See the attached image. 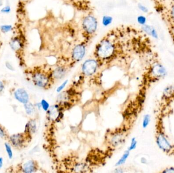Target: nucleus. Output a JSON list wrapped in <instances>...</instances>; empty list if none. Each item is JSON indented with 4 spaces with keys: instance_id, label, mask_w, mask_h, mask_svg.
<instances>
[{
    "instance_id": "nucleus-20",
    "label": "nucleus",
    "mask_w": 174,
    "mask_h": 173,
    "mask_svg": "<svg viewBox=\"0 0 174 173\" xmlns=\"http://www.w3.org/2000/svg\"><path fill=\"white\" fill-rule=\"evenodd\" d=\"M142 29L145 33L151 35V31H152V28L151 26H149L147 25H143L142 26Z\"/></svg>"
},
{
    "instance_id": "nucleus-28",
    "label": "nucleus",
    "mask_w": 174,
    "mask_h": 173,
    "mask_svg": "<svg viewBox=\"0 0 174 173\" xmlns=\"http://www.w3.org/2000/svg\"><path fill=\"white\" fill-rule=\"evenodd\" d=\"M7 65V67L8 68V69H9L10 70H13V67H12V66H11V65H9V63H8V65Z\"/></svg>"
},
{
    "instance_id": "nucleus-8",
    "label": "nucleus",
    "mask_w": 174,
    "mask_h": 173,
    "mask_svg": "<svg viewBox=\"0 0 174 173\" xmlns=\"http://www.w3.org/2000/svg\"><path fill=\"white\" fill-rule=\"evenodd\" d=\"M10 141L15 147H20L24 142V137L22 134L20 133L14 135L10 137Z\"/></svg>"
},
{
    "instance_id": "nucleus-4",
    "label": "nucleus",
    "mask_w": 174,
    "mask_h": 173,
    "mask_svg": "<svg viewBox=\"0 0 174 173\" xmlns=\"http://www.w3.org/2000/svg\"><path fill=\"white\" fill-rule=\"evenodd\" d=\"M86 51V45L84 43L77 44L73 48L72 52V57L73 61L79 62L84 58Z\"/></svg>"
},
{
    "instance_id": "nucleus-26",
    "label": "nucleus",
    "mask_w": 174,
    "mask_h": 173,
    "mask_svg": "<svg viewBox=\"0 0 174 173\" xmlns=\"http://www.w3.org/2000/svg\"><path fill=\"white\" fill-rule=\"evenodd\" d=\"M5 135V132L0 127V137H4Z\"/></svg>"
},
{
    "instance_id": "nucleus-19",
    "label": "nucleus",
    "mask_w": 174,
    "mask_h": 173,
    "mask_svg": "<svg viewBox=\"0 0 174 173\" xmlns=\"http://www.w3.org/2000/svg\"><path fill=\"white\" fill-rule=\"evenodd\" d=\"M137 21L138 24L143 26V25H145L146 22V18L143 15H140L137 17Z\"/></svg>"
},
{
    "instance_id": "nucleus-14",
    "label": "nucleus",
    "mask_w": 174,
    "mask_h": 173,
    "mask_svg": "<svg viewBox=\"0 0 174 173\" xmlns=\"http://www.w3.org/2000/svg\"><path fill=\"white\" fill-rule=\"evenodd\" d=\"M24 107L27 114H31L33 113L34 110V108L30 103H26L24 105Z\"/></svg>"
},
{
    "instance_id": "nucleus-9",
    "label": "nucleus",
    "mask_w": 174,
    "mask_h": 173,
    "mask_svg": "<svg viewBox=\"0 0 174 173\" xmlns=\"http://www.w3.org/2000/svg\"><path fill=\"white\" fill-rule=\"evenodd\" d=\"M152 73L155 77H162L166 75V70L162 65L156 64L152 68Z\"/></svg>"
},
{
    "instance_id": "nucleus-7",
    "label": "nucleus",
    "mask_w": 174,
    "mask_h": 173,
    "mask_svg": "<svg viewBox=\"0 0 174 173\" xmlns=\"http://www.w3.org/2000/svg\"><path fill=\"white\" fill-rule=\"evenodd\" d=\"M157 143L160 148L165 151H169L171 149V146L169 142L162 133H160L158 136Z\"/></svg>"
},
{
    "instance_id": "nucleus-12",
    "label": "nucleus",
    "mask_w": 174,
    "mask_h": 173,
    "mask_svg": "<svg viewBox=\"0 0 174 173\" xmlns=\"http://www.w3.org/2000/svg\"><path fill=\"white\" fill-rule=\"evenodd\" d=\"M112 17L108 15H104L102 17V24L104 26H108L112 24Z\"/></svg>"
},
{
    "instance_id": "nucleus-11",
    "label": "nucleus",
    "mask_w": 174,
    "mask_h": 173,
    "mask_svg": "<svg viewBox=\"0 0 174 173\" xmlns=\"http://www.w3.org/2000/svg\"><path fill=\"white\" fill-rule=\"evenodd\" d=\"M65 72L64 68L62 67H58L55 69L54 72H52V77L57 79L61 78L64 75Z\"/></svg>"
},
{
    "instance_id": "nucleus-29",
    "label": "nucleus",
    "mask_w": 174,
    "mask_h": 173,
    "mask_svg": "<svg viewBox=\"0 0 174 173\" xmlns=\"http://www.w3.org/2000/svg\"><path fill=\"white\" fill-rule=\"evenodd\" d=\"M3 165V158L0 157V168H1Z\"/></svg>"
},
{
    "instance_id": "nucleus-15",
    "label": "nucleus",
    "mask_w": 174,
    "mask_h": 173,
    "mask_svg": "<svg viewBox=\"0 0 174 173\" xmlns=\"http://www.w3.org/2000/svg\"><path fill=\"white\" fill-rule=\"evenodd\" d=\"M27 131H29L30 133H34L36 131V124L34 121H30L29 124H27Z\"/></svg>"
},
{
    "instance_id": "nucleus-5",
    "label": "nucleus",
    "mask_w": 174,
    "mask_h": 173,
    "mask_svg": "<svg viewBox=\"0 0 174 173\" xmlns=\"http://www.w3.org/2000/svg\"><path fill=\"white\" fill-rule=\"evenodd\" d=\"M98 66V62L95 59H89L84 62L82 66V71L84 74L91 76L96 71Z\"/></svg>"
},
{
    "instance_id": "nucleus-25",
    "label": "nucleus",
    "mask_w": 174,
    "mask_h": 173,
    "mask_svg": "<svg viewBox=\"0 0 174 173\" xmlns=\"http://www.w3.org/2000/svg\"><path fill=\"white\" fill-rule=\"evenodd\" d=\"M163 173H174V168H170L166 169V170L163 171Z\"/></svg>"
},
{
    "instance_id": "nucleus-24",
    "label": "nucleus",
    "mask_w": 174,
    "mask_h": 173,
    "mask_svg": "<svg viewBox=\"0 0 174 173\" xmlns=\"http://www.w3.org/2000/svg\"><path fill=\"white\" fill-rule=\"evenodd\" d=\"M151 35H152L154 38H157L158 37L157 33L156 32V30L154 29H152L151 31Z\"/></svg>"
},
{
    "instance_id": "nucleus-18",
    "label": "nucleus",
    "mask_w": 174,
    "mask_h": 173,
    "mask_svg": "<svg viewBox=\"0 0 174 173\" xmlns=\"http://www.w3.org/2000/svg\"><path fill=\"white\" fill-rule=\"evenodd\" d=\"M5 146L6 150V151H7V154L8 155L9 157L10 158H12V151L11 150V147L7 143H5Z\"/></svg>"
},
{
    "instance_id": "nucleus-6",
    "label": "nucleus",
    "mask_w": 174,
    "mask_h": 173,
    "mask_svg": "<svg viewBox=\"0 0 174 173\" xmlns=\"http://www.w3.org/2000/svg\"><path fill=\"white\" fill-rule=\"evenodd\" d=\"M15 99L23 104L27 103L29 101V95L26 91L23 89H18L14 93Z\"/></svg>"
},
{
    "instance_id": "nucleus-2",
    "label": "nucleus",
    "mask_w": 174,
    "mask_h": 173,
    "mask_svg": "<svg viewBox=\"0 0 174 173\" xmlns=\"http://www.w3.org/2000/svg\"><path fill=\"white\" fill-rule=\"evenodd\" d=\"M52 72L47 73L42 69H36L32 74L33 81L35 85L41 88H48L52 80Z\"/></svg>"
},
{
    "instance_id": "nucleus-16",
    "label": "nucleus",
    "mask_w": 174,
    "mask_h": 173,
    "mask_svg": "<svg viewBox=\"0 0 174 173\" xmlns=\"http://www.w3.org/2000/svg\"><path fill=\"white\" fill-rule=\"evenodd\" d=\"M40 105H41V107L45 111H47L49 109V104L45 100H42L41 101V104Z\"/></svg>"
},
{
    "instance_id": "nucleus-17",
    "label": "nucleus",
    "mask_w": 174,
    "mask_h": 173,
    "mask_svg": "<svg viewBox=\"0 0 174 173\" xmlns=\"http://www.w3.org/2000/svg\"><path fill=\"white\" fill-rule=\"evenodd\" d=\"M150 120V117L149 115H146L145 116L143 122V128H147L148 124H149Z\"/></svg>"
},
{
    "instance_id": "nucleus-30",
    "label": "nucleus",
    "mask_w": 174,
    "mask_h": 173,
    "mask_svg": "<svg viewBox=\"0 0 174 173\" xmlns=\"http://www.w3.org/2000/svg\"><path fill=\"white\" fill-rule=\"evenodd\" d=\"M172 16L174 19V6L172 9Z\"/></svg>"
},
{
    "instance_id": "nucleus-13",
    "label": "nucleus",
    "mask_w": 174,
    "mask_h": 173,
    "mask_svg": "<svg viewBox=\"0 0 174 173\" xmlns=\"http://www.w3.org/2000/svg\"><path fill=\"white\" fill-rule=\"evenodd\" d=\"M129 155V151H125L123 155H122V157L118 161V162H117L116 166H120L122 164H124L126 161V159H127Z\"/></svg>"
},
{
    "instance_id": "nucleus-23",
    "label": "nucleus",
    "mask_w": 174,
    "mask_h": 173,
    "mask_svg": "<svg viewBox=\"0 0 174 173\" xmlns=\"http://www.w3.org/2000/svg\"><path fill=\"white\" fill-rule=\"evenodd\" d=\"M138 7L139 9H140V10H141L142 12H147L148 11V9L147 7H145V6L143 5L142 4H139L138 5Z\"/></svg>"
},
{
    "instance_id": "nucleus-1",
    "label": "nucleus",
    "mask_w": 174,
    "mask_h": 173,
    "mask_svg": "<svg viewBox=\"0 0 174 173\" xmlns=\"http://www.w3.org/2000/svg\"><path fill=\"white\" fill-rule=\"evenodd\" d=\"M27 40L25 28L21 22L15 24L13 35L10 41V46L15 53L21 55L26 46Z\"/></svg>"
},
{
    "instance_id": "nucleus-22",
    "label": "nucleus",
    "mask_w": 174,
    "mask_h": 173,
    "mask_svg": "<svg viewBox=\"0 0 174 173\" xmlns=\"http://www.w3.org/2000/svg\"><path fill=\"white\" fill-rule=\"evenodd\" d=\"M67 82H68V80H66V81H64V82H63V83H62V84L60 86L58 87V88L57 89V92H60V91H61L64 89L65 87L66 86Z\"/></svg>"
},
{
    "instance_id": "nucleus-21",
    "label": "nucleus",
    "mask_w": 174,
    "mask_h": 173,
    "mask_svg": "<svg viewBox=\"0 0 174 173\" xmlns=\"http://www.w3.org/2000/svg\"><path fill=\"white\" fill-rule=\"evenodd\" d=\"M137 142L136 141V138H133V139L132 140L131 144H130L128 150L130 151V150H133L136 148V147H137Z\"/></svg>"
},
{
    "instance_id": "nucleus-27",
    "label": "nucleus",
    "mask_w": 174,
    "mask_h": 173,
    "mask_svg": "<svg viewBox=\"0 0 174 173\" xmlns=\"http://www.w3.org/2000/svg\"><path fill=\"white\" fill-rule=\"evenodd\" d=\"M3 88H4V85H3V83L0 81V92L3 91Z\"/></svg>"
},
{
    "instance_id": "nucleus-10",
    "label": "nucleus",
    "mask_w": 174,
    "mask_h": 173,
    "mask_svg": "<svg viewBox=\"0 0 174 173\" xmlns=\"http://www.w3.org/2000/svg\"><path fill=\"white\" fill-rule=\"evenodd\" d=\"M22 169L23 172L25 173H29L35 172L37 169L36 163L34 161H29L23 165Z\"/></svg>"
},
{
    "instance_id": "nucleus-3",
    "label": "nucleus",
    "mask_w": 174,
    "mask_h": 173,
    "mask_svg": "<svg viewBox=\"0 0 174 173\" xmlns=\"http://www.w3.org/2000/svg\"><path fill=\"white\" fill-rule=\"evenodd\" d=\"M82 28L85 36L90 39L96 33L97 30V20L93 15H87L82 19Z\"/></svg>"
}]
</instances>
